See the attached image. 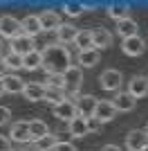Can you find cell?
I'll return each instance as SVG.
<instances>
[{"label":"cell","mask_w":148,"mask_h":151,"mask_svg":"<svg viewBox=\"0 0 148 151\" xmlns=\"http://www.w3.org/2000/svg\"><path fill=\"white\" fill-rule=\"evenodd\" d=\"M72 65V57L65 45H52L43 52V68L47 75H63Z\"/></svg>","instance_id":"1"},{"label":"cell","mask_w":148,"mask_h":151,"mask_svg":"<svg viewBox=\"0 0 148 151\" xmlns=\"http://www.w3.org/2000/svg\"><path fill=\"white\" fill-rule=\"evenodd\" d=\"M63 81H65V90L70 93V97L72 99H79L81 95V83H83V70L79 68V65H70L65 72H63Z\"/></svg>","instance_id":"2"},{"label":"cell","mask_w":148,"mask_h":151,"mask_svg":"<svg viewBox=\"0 0 148 151\" xmlns=\"http://www.w3.org/2000/svg\"><path fill=\"white\" fill-rule=\"evenodd\" d=\"M99 81H101V88L108 90V93H117L121 88L123 83V75L119 70H103L101 77H99Z\"/></svg>","instance_id":"3"},{"label":"cell","mask_w":148,"mask_h":151,"mask_svg":"<svg viewBox=\"0 0 148 151\" xmlns=\"http://www.w3.org/2000/svg\"><path fill=\"white\" fill-rule=\"evenodd\" d=\"M23 34V25H20L18 18H14V16H2L0 18V36L2 38H16Z\"/></svg>","instance_id":"4"},{"label":"cell","mask_w":148,"mask_h":151,"mask_svg":"<svg viewBox=\"0 0 148 151\" xmlns=\"http://www.w3.org/2000/svg\"><path fill=\"white\" fill-rule=\"evenodd\" d=\"M52 113H54L56 120H63V122H72L74 117H76V104H74L72 99H65L61 101V104H56V106H52Z\"/></svg>","instance_id":"5"},{"label":"cell","mask_w":148,"mask_h":151,"mask_svg":"<svg viewBox=\"0 0 148 151\" xmlns=\"http://www.w3.org/2000/svg\"><path fill=\"white\" fill-rule=\"evenodd\" d=\"M121 50H123L126 57H142L144 50H146V41H144L139 34H137V36H130V38H123Z\"/></svg>","instance_id":"6"},{"label":"cell","mask_w":148,"mask_h":151,"mask_svg":"<svg viewBox=\"0 0 148 151\" xmlns=\"http://www.w3.org/2000/svg\"><path fill=\"white\" fill-rule=\"evenodd\" d=\"M146 145H148V135L142 129H132L126 133V149L128 151H142Z\"/></svg>","instance_id":"7"},{"label":"cell","mask_w":148,"mask_h":151,"mask_svg":"<svg viewBox=\"0 0 148 151\" xmlns=\"http://www.w3.org/2000/svg\"><path fill=\"white\" fill-rule=\"evenodd\" d=\"M9 140H14V142H18V145H23V142H31V135H29V122H14L11 129H9Z\"/></svg>","instance_id":"8"},{"label":"cell","mask_w":148,"mask_h":151,"mask_svg":"<svg viewBox=\"0 0 148 151\" xmlns=\"http://www.w3.org/2000/svg\"><path fill=\"white\" fill-rule=\"evenodd\" d=\"M97 97H92V95H81L79 99H76V113L83 117V120H88V117H94V108H97Z\"/></svg>","instance_id":"9"},{"label":"cell","mask_w":148,"mask_h":151,"mask_svg":"<svg viewBox=\"0 0 148 151\" xmlns=\"http://www.w3.org/2000/svg\"><path fill=\"white\" fill-rule=\"evenodd\" d=\"M115 115H117V111H115V106H112V101H110V99H99V101H97L94 117H97L101 124H105V122H112V120H115Z\"/></svg>","instance_id":"10"},{"label":"cell","mask_w":148,"mask_h":151,"mask_svg":"<svg viewBox=\"0 0 148 151\" xmlns=\"http://www.w3.org/2000/svg\"><path fill=\"white\" fill-rule=\"evenodd\" d=\"M9 52H14V54H20V57H25V54L34 52V38L27 36V34H20V36H16V38L11 41V45H9Z\"/></svg>","instance_id":"11"},{"label":"cell","mask_w":148,"mask_h":151,"mask_svg":"<svg viewBox=\"0 0 148 151\" xmlns=\"http://www.w3.org/2000/svg\"><path fill=\"white\" fill-rule=\"evenodd\" d=\"M128 95H132L135 99H142V97H146L148 95V79L144 75H137L132 77L128 81V90H126Z\"/></svg>","instance_id":"12"},{"label":"cell","mask_w":148,"mask_h":151,"mask_svg":"<svg viewBox=\"0 0 148 151\" xmlns=\"http://www.w3.org/2000/svg\"><path fill=\"white\" fill-rule=\"evenodd\" d=\"M112 106H115L117 113H130V111L137 106V99L128 93H117L115 99H112Z\"/></svg>","instance_id":"13"},{"label":"cell","mask_w":148,"mask_h":151,"mask_svg":"<svg viewBox=\"0 0 148 151\" xmlns=\"http://www.w3.org/2000/svg\"><path fill=\"white\" fill-rule=\"evenodd\" d=\"M112 45V34L103 27H94L92 29V47L94 50H105Z\"/></svg>","instance_id":"14"},{"label":"cell","mask_w":148,"mask_h":151,"mask_svg":"<svg viewBox=\"0 0 148 151\" xmlns=\"http://www.w3.org/2000/svg\"><path fill=\"white\" fill-rule=\"evenodd\" d=\"M38 20H41L43 32H56L58 27H61V16H58L56 12H52V9H45V12L38 16Z\"/></svg>","instance_id":"15"},{"label":"cell","mask_w":148,"mask_h":151,"mask_svg":"<svg viewBox=\"0 0 148 151\" xmlns=\"http://www.w3.org/2000/svg\"><path fill=\"white\" fill-rule=\"evenodd\" d=\"M23 34H27V36H41L43 34V27H41V20H38V16H34V14H29V16H25L23 18Z\"/></svg>","instance_id":"16"},{"label":"cell","mask_w":148,"mask_h":151,"mask_svg":"<svg viewBox=\"0 0 148 151\" xmlns=\"http://www.w3.org/2000/svg\"><path fill=\"white\" fill-rule=\"evenodd\" d=\"M76 34H79V29L72 25V23H61V27L56 29V41L58 43H74V38H76Z\"/></svg>","instance_id":"17"},{"label":"cell","mask_w":148,"mask_h":151,"mask_svg":"<svg viewBox=\"0 0 148 151\" xmlns=\"http://www.w3.org/2000/svg\"><path fill=\"white\" fill-rule=\"evenodd\" d=\"M23 95H25V99H29V101H45V86L41 81L38 83H25Z\"/></svg>","instance_id":"18"},{"label":"cell","mask_w":148,"mask_h":151,"mask_svg":"<svg viewBox=\"0 0 148 151\" xmlns=\"http://www.w3.org/2000/svg\"><path fill=\"white\" fill-rule=\"evenodd\" d=\"M105 14L110 16L112 20H126V18H130V5L128 2H115V5H110L108 9H105Z\"/></svg>","instance_id":"19"},{"label":"cell","mask_w":148,"mask_h":151,"mask_svg":"<svg viewBox=\"0 0 148 151\" xmlns=\"http://www.w3.org/2000/svg\"><path fill=\"white\" fill-rule=\"evenodd\" d=\"M99 50H94V47H90V50H83L79 52V57H76V61H79V68H94L99 63Z\"/></svg>","instance_id":"20"},{"label":"cell","mask_w":148,"mask_h":151,"mask_svg":"<svg viewBox=\"0 0 148 151\" xmlns=\"http://www.w3.org/2000/svg\"><path fill=\"white\" fill-rule=\"evenodd\" d=\"M68 131H70V135H74V138H85V135H88L85 120H83L81 115H76L72 122H68Z\"/></svg>","instance_id":"21"},{"label":"cell","mask_w":148,"mask_h":151,"mask_svg":"<svg viewBox=\"0 0 148 151\" xmlns=\"http://www.w3.org/2000/svg\"><path fill=\"white\" fill-rule=\"evenodd\" d=\"M117 32L121 34L123 38H130V36H137V32H139V25H137V20L126 18V20H119V23H117Z\"/></svg>","instance_id":"22"},{"label":"cell","mask_w":148,"mask_h":151,"mask_svg":"<svg viewBox=\"0 0 148 151\" xmlns=\"http://www.w3.org/2000/svg\"><path fill=\"white\" fill-rule=\"evenodd\" d=\"M23 68L25 70H29V72H34V70L38 68H43V54L41 52H29V54H25L23 57Z\"/></svg>","instance_id":"23"},{"label":"cell","mask_w":148,"mask_h":151,"mask_svg":"<svg viewBox=\"0 0 148 151\" xmlns=\"http://www.w3.org/2000/svg\"><path fill=\"white\" fill-rule=\"evenodd\" d=\"M74 45L79 47V52L90 50L92 47V29H79L76 38H74Z\"/></svg>","instance_id":"24"},{"label":"cell","mask_w":148,"mask_h":151,"mask_svg":"<svg viewBox=\"0 0 148 151\" xmlns=\"http://www.w3.org/2000/svg\"><path fill=\"white\" fill-rule=\"evenodd\" d=\"M56 145H58V140H56V135H52V133H47V135H43V138L34 140V149H36V151H54Z\"/></svg>","instance_id":"25"},{"label":"cell","mask_w":148,"mask_h":151,"mask_svg":"<svg viewBox=\"0 0 148 151\" xmlns=\"http://www.w3.org/2000/svg\"><path fill=\"white\" fill-rule=\"evenodd\" d=\"M2 83H5V93H23L25 88V81L16 75H7L2 79Z\"/></svg>","instance_id":"26"},{"label":"cell","mask_w":148,"mask_h":151,"mask_svg":"<svg viewBox=\"0 0 148 151\" xmlns=\"http://www.w3.org/2000/svg\"><path fill=\"white\" fill-rule=\"evenodd\" d=\"M49 129L47 124H45L43 120H29V135H31V142L38 138H43V135H47Z\"/></svg>","instance_id":"27"},{"label":"cell","mask_w":148,"mask_h":151,"mask_svg":"<svg viewBox=\"0 0 148 151\" xmlns=\"http://www.w3.org/2000/svg\"><path fill=\"white\" fill-rule=\"evenodd\" d=\"M45 101H49L52 106L65 101V90L63 88H45Z\"/></svg>","instance_id":"28"},{"label":"cell","mask_w":148,"mask_h":151,"mask_svg":"<svg viewBox=\"0 0 148 151\" xmlns=\"http://www.w3.org/2000/svg\"><path fill=\"white\" fill-rule=\"evenodd\" d=\"M45 88H63L65 90V81H63V75H47L45 81H41Z\"/></svg>","instance_id":"29"},{"label":"cell","mask_w":148,"mask_h":151,"mask_svg":"<svg viewBox=\"0 0 148 151\" xmlns=\"http://www.w3.org/2000/svg\"><path fill=\"white\" fill-rule=\"evenodd\" d=\"M63 9H65V14H68V16H81L88 7L83 5V2H65V5H63Z\"/></svg>","instance_id":"30"},{"label":"cell","mask_w":148,"mask_h":151,"mask_svg":"<svg viewBox=\"0 0 148 151\" xmlns=\"http://www.w3.org/2000/svg\"><path fill=\"white\" fill-rule=\"evenodd\" d=\"M5 63H7V68H9V70H20V68H23V57L9 52V54H5Z\"/></svg>","instance_id":"31"},{"label":"cell","mask_w":148,"mask_h":151,"mask_svg":"<svg viewBox=\"0 0 148 151\" xmlns=\"http://www.w3.org/2000/svg\"><path fill=\"white\" fill-rule=\"evenodd\" d=\"M85 124H88V133H101V129H103V124L97 117H88Z\"/></svg>","instance_id":"32"},{"label":"cell","mask_w":148,"mask_h":151,"mask_svg":"<svg viewBox=\"0 0 148 151\" xmlns=\"http://www.w3.org/2000/svg\"><path fill=\"white\" fill-rule=\"evenodd\" d=\"M9 122H11V111L7 106H0V126L9 124Z\"/></svg>","instance_id":"33"},{"label":"cell","mask_w":148,"mask_h":151,"mask_svg":"<svg viewBox=\"0 0 148 151\" xmlns=\"http://www.w3.org/2000/svg\"><path fill=\"white\" fill-rule=\"evenodd\" d=\"M54 151H76V147H74L72 142H58V145L54 147Z\"/></svg>","instance_id":"34"},{"label":"cell","mask_w":148,"mask_h":151,"mask_svg":"<svg viewBox=\"0 0 148 151\" xmlns=\"http://www.w3.org/2000/svg\"><path fill=\"white\" fill-rule=\"evenodd\" d=\"M0 151H11V140L0 135Z\"/></svg>","instance_id":"35"},{"label":"cell","mask_w":148,"mask_h":151,"mask_svg":"<svg viewBox=\"0 0 148 151\" xmlns=\"http://www.w3.org/2000/svg\"><path fill=\"white\" fill-rule=\"evenodd\" d=\"M7 70H9V68H7L5 57H2V59H0V79H5V77H7Z\"/></svg>","instance_id":"36"},{"label":"cell","mask_w":148,"mask_h":151,"mask_svg":"<svg viewBox=\"0 0 148 151\" xmlns=\"http://www.w3.org/2000/svg\"><path fill=\"white\" fill-rule=\"evenodd\" d=\"M101 151H121V147H117V145H105Z\"/></svg>","instance_id":"37"},{"label":"cell","mask_w":148,"mask_h":151,"mask_svg":"<svg viewBox=\"0 0 148 151\" xmlns=\"http://www.w3.org/2000/svg\"><path fill=\"white\" fill-rule=\"evenodd\" d=\"M2 93H5V83H2V79H0V97H2Z\"/></svg>","instance_id":"38"},{"label":"cell","mask_w":148,"mask_h":151,"mask_svg":"<svg viewBox=\"0 0 148 151\" xmlns=\"http://www.w3.org/2000/svg\"><path fill=\"white\" fill-rule=\"evenodd\" d=\"M11 151H27V149H11Z\"/></svg>","instance_id":"39"},{"label":"cell","mask_w":148,"mask_h":151,"mask_svg":"<svg viewBox=\"0 0 148 151\" xmlns=\"http://www.w3.org/2000/svg\"><path fill=\"white\" fill-rule=\"evenodd\" d=\"M142 151H148V145H146V147H144V149H142Z\"/></svg>","instance_id":"40"},{"label":"cell","mask_w":148,"mask_h":151,"mask_svg":"<svg viewBox=\"0 0 148 151\" xmlns=\"http://www.w3.org/2000/svg\"><path fill=\"white\" fill-rule=\"evenodd\" d=\"M144 133H146V135H148V124H146V131H144Z\"/></svg>","instance_id":"41"},{"label":"cell","mask_w":148,"mask_h":151,"mask_svg":"<svg viewBox=\"0 0 148 151\" xmlns=\"http://www.w3.org/2000/svg\"><path fill=\"white\" fill-rule=\"evenodd\" d=\"M27 151H36V149H27Z\"/></svg>","instance_id":"42"},{"label":"cell","mask_w":148,"mask_h":151,"mask_svg":"<svg viewBox=\"0 0 148 151\" xmlns=\"http://www.w3.org/2000/svg\"><path fill=\"white\" fill-rule=\"evenodd\" d=\"M0 50H2V43H0Z\"/></svg>","instance_id":"43"}]
</instances>
